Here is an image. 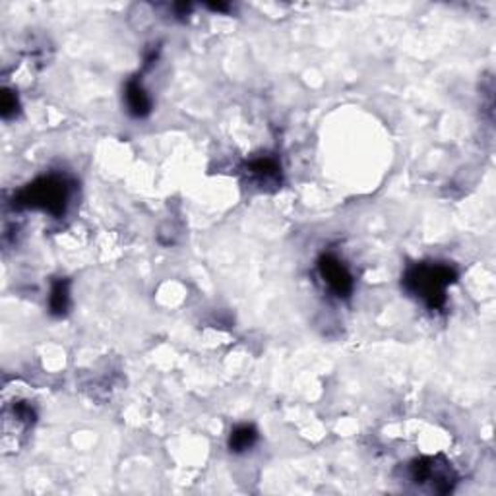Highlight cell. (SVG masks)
I'll return each instance as SVG.
<instances>
[{"label":"cell","mask_w":496,"mask_h":496,"mask_svg":"<svg viewBox=\"0 0 496 496\" xmlns=\"http://www.w3.org/2000/svg\"><path fill=\"white\" fill-rule=\"evenodd\" d=\"M458 278L456 270L444 262H421L413 264L408 272L403 273L401 287L411 297L429 307L431 310H438L446 305V291Z\"/></svg>","instance_id":"1"},{"label":"cell","mask_w":496,"mask_h":496,"mask_svg":"<svg viewBox=\"0 0 496 496\" xmlns=\"http://www.w3.org/2000/svg\"><path fill=\"white\" fill-rule=\"evenodd\" d=\"M318 273L336 297L348 298L353 293V275L336 255L324 252L318 258Z\"/></svg>","instance_id":"5"},{"label":"cell","mask_w":496,"mask_h":496,"mask_svg":"<svg viewBox=\"0 0 496 496\" xmlns=\"http://www.w3.org/2000/svg\"><path fill=\"white\" fill-rule=\"evenodd\" d=\"M409 477L417 487L429 489L434 494L452 492L458 475L444 456H426L415 459L409 466Z\"/></svg>","instance_id":"3"},{"label":"cell","mask_w":496,"mask_h":496,"mask_svg":"<svg viewBox=\"0 0 496 496\" xmlns=\"http://www.w3.org/2000/svg\"><path fill=\"white\" fill-rule=\"evenodd\" d=\"M258 442V431L252 425H239L229 434V450L233 454L248 452Z\"/></svg>","instance_id":"8"},{"label":"cell","mask_w":496,"mask_h":496,"mask_svg":"<svg viewBox=\"0 0 496 496\" xmlns=\"http://www.w3.org/2000/svg\"><path fill=\"white\" fill-rule=\"evenodd\" d=\"M20 109V103H18V96L14 91L10 89H3V96H0V113H3V119L8 121L13 119L14 114Z\"/></svg>","instance_id":"10"},{"label":"cell","mask_w":496,"mask_h":496,"mask_svg":"<svg viewBox=\"0 0 496 496\" xmlns=\"http://www.w3.org/2000/svg\"><path fill=\"white\" fill-rule=\"evenodd\" d=\"M207 8L214 10V13H227L229 6L227 4H222V3H217V4H207Z\"/></svg>","instance_id":"11"},{"label":"cell","mask_w":496,"mask_h":496,"mask_svg":"<svg viewBox=\"0 0 496 496\" xmlns=\"http://www.w3.org/2000/svg\"><path fill=\"white\" fill-rule=\"evenodd\" d=\"M72 182L63 175L39 177L14 196L16 207L26 210H41L53 217H63L71 202Z\"/></svg>","instance_id":"2"},{"label":"cell","mask_w":496,"mask_h":496,"mask_svg":"<svg viewBox=\"0 0 496 496\" xmlns=\"http://www.w3.org/2000/svg\"><path fill=\"white\" fill-rule=\"evenodd\" d=\"M124 99H126V109L132 114L134 119H146L152 113V97L147 96L146 88L142 86L140 76H134L132 80L126 82L124 88Z\"/></svg>","instance_id":"7"},{"label":"cell","mask_w":496,"mask_h":496,"mask_svg":"<svg viewBox=\"0 0 496 496\" xmlns=\"http://www.w3.org/2000/svg\"><path fill=\"white\" fill-rule=\"evenodd\" d=\"M68 308H71V282L56 280L49 295L51 315L56 318H63L68 313Z\"/></svg>","instance_id":"9"},{"label":"cell","mask_w":496,"mask_h":496,"mask_svg":"<svg viewBox=\"0 0 496 496\" xmlns=\"http://www.w3.org/2000/svg\"><path fill=\"white\" fill-rule=\"evenodd\" d=\"M245 175L258 184L262 190H278L282 187V165L272 156H262L248 161L245 165Z\"/></svg>","instance_id":"6"},{"label":"cell","mask_w":496,"mask_h":496,"mask_svg":"<svg viewBox=\"0 0 496 496\" xmlns=\"http://www.w3.org/2000/svg\"><path fill=\"white\" fill-rule=\"evenodd\" d=\"M36 409L29 401L14 399L13 403H4L3 409V450L4 454H14L24 442V438L36 425Z\"/></svg>","instance_id":"4"}]
</instances>
